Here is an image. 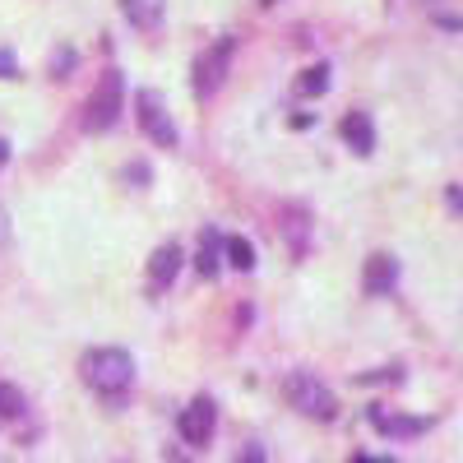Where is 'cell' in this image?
I'll return each mask as SVG.
<instances>
[{
  "instance_id": "obj_1",
  "label": "cell",
  "mask_w": 463,
  "mask_h": 463,
  "mask_svg": "<svg viewBox=\"0 0 463 463\" xmlns=\"http://www.w3.org/2000/svg\"><path fill=\"white\" fill-rule=\"evenodd\" d=\"M80 375L102 399H121L135 384V357L126 353V347H89V353L80 357Z\"/></svg>"
},
{
  "instance_id": "obj_2",
  "label": "cell",
  "mask_w": 463,
  "mask_h": 463,
  "mask_svg": "<svg viewBox=\"0 0 463 463\" xmlns=\"http://www.w3.org/2000/svg\"><path fill=\"white\" fill-rule=\"evenodd\" d=\"M283 399L301 412V417H316V421H334L338 417V399L325 380H316L311 371H288L283 375Z\"/></svg>"
},
{
  "instance_id": "obj_3",
  "label": "cell",
  "mask_w": 463,
  "mask_h": 463,
  "mask_svg": "<svg viewBox=\"0 0 463 463\" xmlns=\"http://www.w3.org/2000/svg\"><path fill=\"white\" fill-rule=\"evenodd\" d=\"M121 89H126L121 70H102V74H98V84H93V93H89V102H84V111H80V126H84L89 135H102V130L116 126V111H121Z\"/></svg>"
},
{
  "instance_id": "obj_4",
  "label": "cell",
  "mask_w": 463,
  "mask_h": 463,
  "mask_svg": "<svg viewBox=\"0 0 463 463\" xmlns=\"http://www.w3.org/2000/svg\"><path fill=\"white\" fill-rule=\"evenodd\" d=\"M135 107H139V130L158 144V148H176V126H172V116L163 107V93H153V89H139L135 93Z\"/></svg>"
},
{
  "instance_id": "obj_5",
  "label": "cell",
  "mask_w": 463,
  "mask_h": 463,
  "mask_svg": "<svg viewBox=\"0 0 463 463\" xmlns=\"http://www.w3.org/2000/svg\"><path fill=\"white\" fill-rule=\"evenodd\" d=\"M213 427H218V403H213L209 394L190 399V403L181 408V417H176V431H181V440H185V445H195V449L213 440Z\"/></svg>"
},
{
  "instance_id": "obj_6",
  "label": "cell",
  "mask_w": 463,
  "mask_h": 463,
  "mask_svg": "<svg viewBox=\"0 0 463 463\" xmlns=\"http://www.w3.org/2000/svg\"><path fill=\"white\" fill-rule=\"evenodd\" d=\"M232 52H237V43H232V37H222V43H213L209 52H200L195 56V93L200 98H213L218 93V84L227 80V61H232Z\"/></svg>"
},
{
  "instance_id": "obj_7",
  "label": "cell",
  "mask_w": 463,
  "mask_h": 463,
  "mask_svg": "<svg viewBox=\"0 0 463 463\" xmlns=\"http://www.w3.org/2000/svg\"><path fill=\"white\" fill-rule=\"evenodd\" d=\"M394 288H399V260L384 255V250H375V255L366 260V269H362V292H366V297H390Z\"/></svg>"
},
{
  "instance_id": "obj_8",
  "label": "cell",
  "mask_w": 463,
  "mask_h": 463,
  "mask_svg": "<svg viewBox=\"0 0 463 463\" xmlns=\"http://www.w3.org/2000/svg\"><path fill=\"white\" fill-rule=\"evenodd\" d=\"M371 427L390 440H412V436H427L431 431V417H403V412H384L371 408Z\"/></svg>"
},
{
  "instance_id": "obj_9",
  "label": "cell",
  "mask_w": 463,
  "mask_h": 463,
  "mask_svg": "<svg viewBox=\"0 0 463 463\" xmlns=\"http://www.w3.org/2000/svg\"><path fill=\"white\" fill-rule=\"evenodd\" d=\"M181 260H185V250L176 241L153 250V260H148V292H167L176 283V274H181Z\"/></svg>"
},
{
  "instance_id": "obj_10",
  "label": "cell",
  "mask_w": 463,
  "mask_h": 463,
  "mask_svg": "<svg viewBox=\"0 0 463 463\" xmlns=\"http://www.w3.org/2000/svg\"><path fill=\"white\" fill-rule=\"evenodd\" d=\"M338 130H343L347 144H353V153H362V158H371V153H375V126H371L366 111H347Z\"/></svg>"
},
{
  "instance_id": "obj_11",
  "label": "cell",
  "mask_w": 463,
  "mask_h": 463,
  "mask_svg": "<svg viewBox=\"0 0 463 463\" xmlns=\"http://www.w3.org/2000/svg\"><path fill=\"white\" fill-rule=\"evenodd\" d=\"M121 14L139 28V33H153L163 24V0H121Z\"/></svg>"
},
{
  "instance_id": "obj_12",
  "label": "cell",
  "mask_w": 463,
  "mask_h": 463,
  "mask_svg": "<svg viewBox=\"0 0 463 463\" xmlns=\"http://www.w3.org/2000/svg\"><path fill=\"white\" fill-rule=\"evenodd\" d=\"M222 255L232 260V269H241V274L255 269V246L246 237H222Z\"/></svg>"
},
{
  "instance_id": "obj_13",
  "label": "cell",
  "mask_w": 463,
  "mask_h": 463,
  "mask_svg": "<svg viewBox=\"0 0 463 463\" xmlns=\"http://www.w3.org/2000/svg\"><path fill=\"white\" fill-rule=\"evenodd\" d=\"M329 89V65L320 61V65H311V70H301V80H297V93L301 98H320Z\"/></svg>"
},
{
  "instance_id": "obj_14",
  "label": "cell",
  "mask_w": 463,
  "mask_h": 463,
  "mask_svg": "<svg viewBox=\"0 0 463 463\" xmlns=\"http://www.w3.org/2000/svg\"><path fill=\"white\" fill-rule=\"evenodd\" d=\"M218 246H222V237H218V232H204V237H200V255H195V269H200L204 279H213V274H218Z\"/></svg>"
},
{
  "instance_id": "obj_15",
  "label": "cell",
  "mask_w": 463,
  "mask_h": 463,
  "mask_svg": "<svg viewBox=\"0 0 463 463\" xmlns=\"http://www.w3.org/2000/svg\"><path fill=\"white\" fill-rule=\"evenodd\" d=\"M14 417H24V394L14 384H0V421H14Z\"/></svg>"
},
{
  "instance_id": "obj_16",
  "label": "cell",
  "mask_w": 463,
  "mask_h": 463,
  "mask_svg": "<svg viewBox=\"0 0 463 463\" xmlns=\"http://www.w3.org/2000/svg\"><path fill=\"white\" fill-rule=\"evenodd\" d=\"M0 74H19V56L14 52H0Z\"/></svg>"
},
{
  "instance_id": "obj_17",
  "label": "cell",
  "mask_w": 463,
  "mask_h": 463,
  "mask_svg": "<svg viewBox=\"0 0 463 463\" xmlns=\"http://www.w3.org/2000/svg\"><path fill=\"white\" fill-rule=\"evenodd\" d=\"M241 463H264V445H255V440H250V445L241 449Z\"/></svg>"
},
{
  "instance_id": "obj_18",
  "label": "cell",
  "mask_w": 463,
  "mask_h": 463,
  "mask_svg": "<svg viewBox=\"0 0 463 463\" xmlns=\"http://www.w3.org/2000/svg\"><path fill=\"white\" fill-rule=\"evenodd\" d=\"M449 209H463V190L458 185H449Z\"/></svg>"
},
{
  "instance_id": "obj_19",
  "label": "cell",
  "mask_w": 463,
  "mask_h": 463,
  "mask_svg": "<svg viewBox=\"0 0 463 463\" xmlns=\"http://www.w3.org/2000/svg\"><path fill=\"white\" fill-rule=\"evenodd\" d=\"M353 463H390V458H371V454H357Z\"/></svg>"
},
{
  "instance_id": "obj_20",
  "label": "cell",
  "mask_w": 463,
  "mask_h": 463,
  "mask_svg": "<svg viewBox=\"0 0 463 463\" xmlns=\"http://www.w3.org/2000/svg\"><path fill=\"white\" fill-rule=\"evenodd\" d=\"M0 163H10V144L5 139H0Z\"/></svg>"
}]
</instances>
